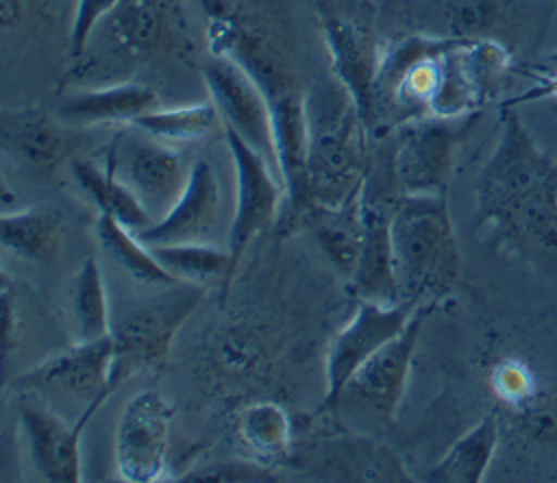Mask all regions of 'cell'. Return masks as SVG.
Segmentation results:
<instances>
[{"label":"cell","mask_w":557,"mask_h":483,"mask_svg":"<svg viewBox=\"0 0 557 483\" xmlns=\"http://www.w3.org/2000/svg\"><path fill=\"white\" fill-rule=\"evenodd\" d=\"M498 446L496 411L485 413L468 433H463L444 457L429 470L433 483H481Z\"/></svg>","instance_id":"ffe728a7"},{"label":"cell","mask_w":557,"mask_h":483,"mask_svg":"<svg viewBox=\"0 0 557 483\" xmlns=\"http://www.w3.org/2000/svg\"><path fill=\"white\" fill-rule=\"evenodd\" d=\"M315 15L331 59V74L348 91L370 131L374 83L383 57L376 37L366 22L344 13L333 0H318Z\"/></svg>","instance_id":"5b68a950"},{"label":"cell","mask_w":557,"mask_h":483,"mask_svg":"<svg viewBox=\"0 0 557 483\" xmlns=\"http://www.w3.org/2000/svg\"><path fill=\"white\" fill-rule=\"evenodd\" d=\"M174 11V0H120L98 28L122 63L148 61L170 46Z\"/></svg>","instance_id":"e0dca14e"},{"label":"cell","mask_w":557,"mask_h":483,"mask_svg":"<svg viewBox=\"0 0 557 483\" xmlns=\"http://www.w3.org/2000/svg\"><path fill=\"white\" fill-rule=\"evenodd\" d=\"M159 107L152 87L139 81H117L111 85L70 91L59 100L57 115L72 126L133 124L139 115Z\"/></svg>","instance_id":"ac0fdd59"},{"label":"cell","mask_w":557,"mask_h":483,"mask_svg":"<svg viewBox=\"0 0 557 483\" xmlns=\"http://www.w3.org/2000/svg\"><path fill=\"white\" fill-rule=\"evenodd\" d=\"M200 298V285L181 281L165 287L163 294L133 305L120 320L111 322L113 392L131 376L154 370L165 361L174 335Z\"/></svg>","instance_id":"3957f363"},{"label":"cell","mask_w":557,"mask_h":483,"mask_svg":"<svg viewBox=\"0 0 557 483\" xmlns=\"http://www.w3.org/2000/svg\"><path fill=\"white\" fill-rule=\"evenodd\" d=\"M98 244L102 250L135 281L144 285H154V287H168L176 281L152 255L150 246L139 239L135 231L117 222L113 215L98 211L96 224H94Z\"/></svg>","instance_id":"603a6c76"},{"label":"cell","mask_w":557,"mask_h":483,"mask_svg":"<svg viewBox=\"0 0 557 483\" xmlns=\"http://www.w3.org/2000/svg\"><path fill=\"white\" fill-rule=\"evenodd\" d=\"M17 309L13 305L11 285L7 272H2V350L4 361L9 359V352L13 350V337H17Z\"/></svg>","instance_id":"1f68e13d"},{"label":"cell","mask_w":557,"mask_h":483,"mask_svg":"<svg viewBox=\"0 0 557 483\" xmlns=\"http://www.w3.org/2000/svg\"><path fill=\"white\" fill-rule=\"evenodd\" d=\"M398 302H437L457 281L459 250L446 196L400 194L389 222Z\"/></svg>","instance_id":"7a4b0ae2"},{"label":"cell","mask_w":557,"mask_h":483,"mask_svg":"<svg viewBox=\"0 0 557 483\" xmlns=\"http://www.w3.org/2000/svg\"><path fill=\"white\" fill-rule=\"evenodd\" d=\"M174 409L154 389L135 394L117 424L115 463L126 483H157L165 472L170 424Z\"/></svg>","instance_id":"9c48e42d"},{"label":"cell","mask_w":557,"mask_h":483,"mask_svg":"<svg viewBox=\"0 0 557 483\" xmlns=\"http://www.w3.org/2000/svg\"><path fill=\"white\" fill-rule=\"evenodd\" d=\"M533 67H535V70H540V74H542V76L550 74V72L557 67V50H555V52H550V54H546L544 59H540Z\"/></svg>","instance_id":"836d02e7"},{"label":"cell","mask_w":557,"mask_h":483,"mask_svg":"<svg viewBox=\"0 0 557 483\" xmlns=\"http://www.w3.org/2000/svg\"><path fill=\"white\" fill-rule=\"evenodd\" d=\"M220 218V183L209 161L198 159L170 211L139 231V239L148 246L207 242Z\"/></svg>","instance_id":"9a60e30c"},{"label":"cell","mask_w":557,"mask_h":483,"mask_svg":"<svg viewBox=\"0 0 557 483\" xmlns=\"http://www.w3.org/2000/svg\"><path fill=\"white\" fill-rule=\"evenodd\" d=\"M157 261L183 283L226 285L235 272V261L228 248H220L209 242H183V244H157L150 246Z\"/></svg>","instance_id":"d4e9b609"},{"label":"cell","mask_w":557,"mask_h":483,"mask_svg":"<svg viewBox=\"0 0 557 483\" xmlns=\"http://www.w3.org/2000/svg\"><path fill=\"white\" fill-rule=\"evenodd\" d=\"M24 0H0V15H2V28L9 30L22 20L24 13Z\"/></svg>","instance_id":"d6a6232c"},{"label":"cell","mask_w":557,"mask_h":483,"mask_svg":"<svg viewBox=\"0 0 557 483\" xmlns=\"http://www.w3.org/2000/svg\"><path fill=\"white\" fill-rule=\"evenodd\" d=\"M305 111L311 207H346L361 196L368 178L370 131L335 78L305 96Z\"/></svg>","instance_id":"6da1fadb"},{"label":"cell","mask_w":557,"mask_h":483,"mask_svg":"<svg viewBox=\"0 0 557 483\" xmlns=\"http://www.w3.org/2000/svg\"><path fill=\"white\" fill-rule=\"evenodd\" d=\"M120 0H76L67 50L72 59H81L91 41V35L100 26V22L113 11Z\"/></svg>","instance_id":"f546056e"},{"label":"cell","mask_w":557,"mask_h":483,"mask_svg":"<svg viewBox=\"0 0 557 483\" xmlns=\"http://www.w3.org/2000/svg\"><path fill=\"white\" fill-rule=\"evenodd\" d=\"M457 135L448 120L420 117L398 126L392 174L400 194L446 196Z\"/></svg>","instance_id":"8fae6325"},{"label":"cell","mask_w":557,"mask_h":483,"mask_svg":"<svg viewBox=\"0 0 557 483\" xmlns=\"http://www.w3.org/2000/svg\"><path fill=\"white\" fill-rule=\"evenodd\" d=\"M278 476L265 461H250V459H226V461H211L198 468L187 470L178 481H194V483H268L276 481Z\"/></svg>","instance_id":"f1b7e54d"},{"label":"cell","mask_w":557,"mask_h":483,"mask_svg":"<svg viewBox=\"0 0 557 483\" xmlns=\"http://www.w3.org/2000/svg\"><path fill=\"white\" fill-rule=\"evenodd\" d=\"M305 218L313 228V237L329 257V261L348 278L355 272L361 242H363V215L361 196L339 209L311 207Z\"/></svg>","instance_id":"7402d4cb"},{"label":"cell","mask_w":557,"mask_h":483,"mask_svg":"<svg viewBox=\"0 0 557 483\" xmlns=\"http://www.w3.org/2000/svg\"><path fill=\"white\" fill-rule=\"evenodd\" d=\"M224 139L235 168V209L226 248L237 265L250 242L274 224L285 187L272 163L237 133L224 128Z\"/></svg>","instance_id":"8992f818"},{"label":"cell","mask_w":557,"mask_h":483,"mask_svg":"<svg viewBox=\"0 0 557 483\" xmlns=\"http://www.w3.org/2000/svg\"><path fill=\"white\" fill-rule=\"evenodd\" d=\"M416 309L359 300L352 320L335 335L324 368V400L320 409H333L350 376L387 342L400 335Z\"/></svg>","instance_id":"30bf717a"},{"label":"cell","mask_w":557,"mask_h":483,"mask_svg":"<svg viewBox=\"0 0 557 483\" xmlns=\"http://www.w3.org/2000/svg\"><path fill=\"white\" fill-rule=\"evenodd\" d=\"M396 200L398 196L394 200L376 198L363 185V191H361L363 242H361V252H359L355 272L348 278L359 300L400 305L396 276H394L392 237H389V222H392V211Z\"/></svg>","instance_id":"2e32d148"},{"label":"cell","mask_w":557,"mask_h":483,"mask_svg":"<svg viewBox=\"0 0 557 483\" xmlns=\"http://www.w3.org/2000/svg\"><path fill=\"white\" fill-rule=\"evenodd\" d=\"M202 81L224 128L237 133L248 146L261 152L278 174L272 111L255 78L233 59L211 52L202 63Z\"/></svg>","instance_id":"52a82bcc"},{"label":"cell","mask_w":557,"mask_h":483,"mask_svg":"<svg viewBox=\"0 0 557 483\" xmlns=\"http://www.w3.org/2000/svg\"><path fill=\"white\" fill-rule=\"evenodd\" d=\"M492 385L496 396L511 405L522 403L531 396V374L522 363L513 359H507L494 368Z\"/></svg>","instance_id":"4dcf8cb0"},{"label":"cell","mask_w":557,"mask_h":483,"mask_svg":"<svg viewBox=\"0 0 557 483\" xmlns=\"http://www.w3.org/2000/svg\"><path fill=\"white\" fill-rule=\"evenodd\" d=\"M61 218L48 209L4 211L0 237L7 252L26 261H50L61 242Z\"/></svg>","instance_id":"484cf974"},{"label":"cell","mask_w":557,"mask_h":483,"mask_svg":"<svg viewBox=\"0 0 557 483\" xmlns=\"http://www.w3.org/2000/svg\"><path fill=\"white\" fill-rule=\"evenodd\" d=\"M437 302L420 305L411 320L407 322L405 331L379 348L346 383L342 389L339 403H350L357 409H363L379 420L394 422L411 368V359L416 352V344L422 331L424 320L435 309ZM335 405V407H337Z\"/></svg>","instance_id":"ba28073f"},{"label":"cell","mask_w":557,"mask_h":483,"mask_svg":"<svg viewBox=\"0 0 557 483\" xmlns=\"http://www.w3.org/2000/svg\"><path fill=\"white\" fill-rule=\"evenodd\" d=\"M98 405H87L74 424L52 413L39 403L22 400L17 416L28 448V457L48 483H78L81 474V433Z\"/></svg>","instance_id":"7c38bea8"},{"label":"cell","mask_w":557,"mask_h":483,"mask_svg":"<svg viewBox=\"0 0 557 483\" xmlns=\"http://www.w3.org/2000/svg\"><path fill=\"white\" fill-rule=\"evenodd\" d=\"M311 459L309 472L331 481H374V483H409L403 461L385 444L363 435H331L313 444L305 453Z\"/></svg>","instance_id":"5bb4252c"},{"label":"cell","mask_w":557,"mask_h":483,"mask_svg":"<svg viewBox=\"0 0 557 483\" xmlns=\"http://www.w3.org/2000/svg\"><path fill=\"white\" fill-rule=\"evenodd\" d=\"M133 126L154 135L163 141H196L218 131H224V122L211 100L194 102V104H178L168 109H152L139 115Z\"/></svg>","instance_id":"83f0119b"},{"label":"cell","mask_w":557,"mask_h":483,"mask_svg":"<svg viewBox=\"0 0 557 483\" xmlns=\"http://www.w3.org/2000/svg\"><path fill=\"white\" fill-rule=\"evenodd\" d=\"M237 433L246 448L265 463L285 461L292 455V424L278 403L259 400L246 405L237 420Z\"/></svg>","instance_id":"4316f807"},{"label":"cell","mask_w":557,"mask_h":483,"mask_svg":"<svg viewBox=\"0 0 557 483\" xmlns=\"http://www.w3.org/2000/svg\"><path fill=\"white\" fill-rule=\"evenodd\" d=\"M104 163L137 196L152 222L163 218L178 200L191 170L174 144L148 135L133 124L113 137L104 150Z\"/></svg>","instance_id":"277c9868"},{"label":"cell","mask_w":557,"mask_h":483,"mask_svg":"<svg viewBox=\"0 0 557 483\" xmlns=\"http://www.w3.org/2000/svg\"><path fill=\"white\" fill-rule=\"evenodd\" d=\"M72 176L81 185L83 191L94 200L98 211L113 215L117 222L139 233L152 224L150 213L137 200V196L117 178L109 163H96L91 159L74 157L70 161Z\"/></svg>","instance_id":"44dd1931"},{"label":"cell","mask_w":557,"mask_h":483,"mask_svg":"<svg viewBox=\"0 0 557 483\" xmlns=\"http://www.w3.org/2000/svg\"><path fill=\"white\" fill-rule=\"evenodd\" d=\"M70 318L74 342H96L111 335L109 296L96 257H85L70 287Z\"/></svg>","instance_id":"cb8c5ba5"},{"label":"cell","mask_w":557,"mask_h":483,"mask_svg":"<svg viewBox=\"0 0 557 483\" xmlns=\"http://www.w3.org/2000/svg\"><path fill=\"white\" fill-rule=\"evenodd\" d=\"M111 363V335L96 342H74L70 350L44 363L37 379L65 394L83 398L87 405L100 407L113 394Z\"/></svg>","instance_id":"d6986e66"},{"label":"cell","mask_w":557,"mask_h":483,"mask_svg":"<svg viewBox=\"0 0 557 483\" xmlns=\"http://www.w3.org/2000/svg\"><path fill=\"white\" fill-rule=\"evenodd\" d=\"M2 152L33 172H50L74 159L78 146L76 126L39 107L2 109Z\"/></svg>","instance_id":"4fadbf2b"}]
</instances>
